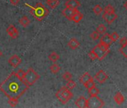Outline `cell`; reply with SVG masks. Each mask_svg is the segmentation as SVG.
Listing matches in <instances>:
<instances>
[{
	"label": "cell",
	"instance_id": "6da1fadb",
	"mask_svg": "<svg viewBox=\"0 0 127 108\" xmlns=\"http://www.w3.org/2000/svg\"><path fill=\"white\" fill-rule=\"evenodd\" d=\"M29 86L25 83L23 79L20 78L16 71L11 72L8 77L0 83L1 91L8 98H20L29 89Z\"/></svg>",
	"mask_w": 127,
	"mask_h": 108
},
{
	"label": "cell",
	"instance_id": "7a4b0ae2",
	"mask_svg": "<svg viewBox=\"0 0 127 108\" xmlns=\"http://www.w3.org/2000/svg\"><path fill=\"white\" fill-rule=\"evenodd\" d=\"M25 5L30 8V14L37 21H42L49 13L46 7L40 2L37 3L35 6H32L28 3H26Z\"/></svg>",
	"mask_w": 127,
	"mask_h": 108
},
{
	"label": "cell",
	"instance_id": "3957f363",
	"mask_svg": "<svg viewBox=\"0 0 127 108\" xmlns=\"http://www.w3.org/2000/svg\"><path fill=\"white\" fill-rule=\"evenodd\" d=\"M55 97L62 104H66L73 97V94L67 86H64L57 91Z\"/></svg>",
	"mask_w": 127,
	"mask_h": 108
},
{
	"label": "cell",
	"instance_id": "277c9868",
	"mask_svg": "<svg viewBox=\"0 0 127 108\" xmlns=\"http://www.w3.org/2000/svg\"><path fill=\"white\" fill-rule=\"evenodd\" d=\"M39 79L40 75L32 68H29L26 71V74L23 77V80L29 87L33 86Z\"/></svg>",
	"mask_w": 127,
	"mask_h": 108
},
{
	"label": "cell",
	"instance_id": "5b68a950",
	"mask_svg": "<svg viewBox=\"0 0 127 108\" xmlns=\"http://www.w3.org/2000/svg\"><path fill=\"white\" fill-rule=\"evenodd\" d=\"M104 106V101L97 95L91 96L88 99V107L100 108Z\"/></svg>",
	"mask_w": 127,
	"mask_h": 108
},
{
	"label": "cell",
	"instance_id": "8992f818",
	"mask_svg": "<svg viewBox=\"0 0 127 108\" xmlns=\"http://www.w3.org/2000/svg\"><path fill=\"white\" fill-rule=\"evenodd\" d=\"M92 50L95 53L96 56L97 57V59H99V61L102 60L108 55L109 51H110V50H103L99 44L95 46Z\"/></svg>",
	"mask_w": 127,
	"mask_h": 108
},
{
	"label": "cell",
	"instance_id": "52a82bcc",
	"mask_svg": "<svg viewBox=\"0 0 127 108\" xmlns=\"http://www.w3.org/2000/svg\"><path fill=\"white\" fill-rule=\"evenodd\" d=\"M77 9L76 8H71L69 7H66L64 9H63L62 11V14L67 19L72 20L73 17L74 16V14L77 12Z\"/></svg>",
	"mask_w": 127,
	"mask_h": 108
},
{
	"label": "cell",
	"instance_id": "ba28073f",
	"mask_svg": "<svg viewBox=\"0 0 127 108\" xmlns=\"http://www.w3.org/2000/svg\"><path fill=\"white\" fill-rule=\"evenodd\" d=\"M95 79L99 83H105L108 79V74L103 71V70H100L99 71L96 75H95Z\"/></svg>",
	"mask_w": 127,
	"mask_h": 108
},
{
	"label": "cell",
	"instance_id": "9c48e42d",
	"mask_svg": "<svg viewBox=\"0 0 127 108\" xmlns=\"http://www.w3.org/2000/svg\"><path fill=\"white\" fill-rule=\"evenodd\" d=\"M6 32L12 39H17L19 36V32L14 25H10L7 28Z\"/></svg>",
	"mask_w": 127,
	"mask_h": 108
},
{
	"label": "cell",
	"instance_id": "30bf717a",
	"mask_svg": "<svg viewBox=\"0 0 127 108\" xmlns=\"http://www.w3.org/2000/svg\"><path fill=\"white\" fill-rule=\"evenodd\" d=\"M102 18L104 19V20L108 23V24L112 23L117 18V15L114 13H111V14H108V13H105L104 12V14H102Z\"/></svg>",
	"mask_w": 127,
	"mask_h": 108
},
{
	"label": "cell",
	"instance_id": "8fae6325",
	"mask_svg": "<svg viewBox=\"0 0 127 108\" xmlns=\"http://www.w3.org/2000/svg\"><path fill=\"white\" fill-rule=\"evenodd\" d=\"M21 62H22V59L17 55H13L8 59V63L14 68L18 67L21 64Z\"/></svg>",
	"mask_w": 127,
	"mask_h": 108
},
{
	"label": "cell",
	"instance_id": "7c38bea8",
	"mask_svg": "<svg viewBox=\"0 0 127 108\" xmlns=\"http://www.w3.org/2000/svg\"><path fill=\"white\" fill-rule=\"evenodd\" d=\"M76 105L79 108H86L88 107V99L84 96H81L76 101Z\"/></svg>",
	"mask_w": 127,
	"mask_h": 108
},
{
	"label": "cell",
	"instance_id": "4fadbf2b",
	"mask_svg": "<svg viewBox=\"0 0 127 108\" xmlns=\"http://www.w3.org/2000/svg\"><path fill=\"white\" fill-rule=\"evenodd\" d=\"M113 42L114 41L111 39V35H109V34H105L104 33V35L100 38V43H102V44H104L107 46H109V47L112 44Z\"/></svg>",
	"mask_w": 127,
	"mask_h": 108
},
{
	"label": "cell",
	"instance_id": "5bb4252c",
	"mask_svg": "<svg viewBox=\"0 0 127 108\" xmlns=\"http://www.w3.org/2000/svg\"><path fill=\"white\" fill-rule=\"evenodd\" d=\"M64 5L66 7L77 9L81 5V4L78 0H67V2L64 3Z\"/></svg>",
	"mask_w": 127,
	"mask_h": 108
},
{
	"label": "cell",
	"instance_id": "9a60e30c",
	"mask_svg": "<svg viewBox=\"0 0 127 108\" xmlns=\"http://www.w3.org/2000/svg\"><path fill=\"white\" fill-rule=\"evenodd\" d=\"M67 44H68V47L70 49H72V50H76V49H77L80 46L79 41L77 39H76V38H71Z\"/></svg>",
	"mask_w": 127,
	"mask_h": 108
},
{
	"label": "cell",
	"instance_id": "2e32d148",
	"mask_svg": "<svg viewBox=\"0 0 127 108\" xmlns=\"http://www.w3.org/2000/svg\"><path fill=\"white\" fill-rule=\"evenodd\" d=\"M19 23L20 24L23 26V27H28L29 25L30 24L31 21L29 20V18L27 16H23L22 17L20 20H19Z\"/></svg>",
	"mask_w": 127,
	"mask_h": 108
},
{
	"label": "cell",
	"instance_id": "e0dca14e",
	"mask_svg": "<svg viewBox=\"0 0 127 108\" xmlns=\"http://www.w3.org/2000/svg\"><path fill=\"white\" fill-rule=\"evenodd\" d=\"M114 99L115 102H116L117 104H122L123 103L124 100H125L123 95L122 93L120 92H117L115 94V95H114Z\"/></svg>",
	"mask_w": 127,
	"mask_h": 108
},
{
	"label": "cell",
	"instance_id": "ac0fdd59",
	"mask_svg": "<svg viewBox=\"0 0 127 108\" xmlns=\"http://www.w3.org/2000/svg\"><path fill=\"white\" fill-rule=\"evenodd\" d=\"M91 79H93L92 77L89 74V73L86 72V73H85V74L80 77L79 81H80L81 83H82V84L84 85V84H85L88 81H89V80H91Z\"/></svg>",
	"mask_w": 127,
	"mask_h": 108
},
{
	"label": "cell",
	"instance_id": "d6986e66",
	"mask_svg": "<svg viewBox=\"0 0 127 108\" xmlns=\"http://www.w3.org/2000/svg\"><path fill=\"white\" fill-rule=\"evenodd\" d=\"M82 18H83V14H82L80 11H77V12H76V13L74 14V16L73 17L72 20H73L74 23H79V22L82 20Z\"/></svg>",
	"mask_w": 127,
	"mask_h": 108
},
{
	"label": "cell",
	"instance_id": "ffe728a7",
	"mask_svg": "<svg viewBox=\"0 0 127 108\" xmlns=\"http://www.w3.org/2000/svg\"><path fill=\"white\" fill-rule=\"evenodd\" d=\"M59 58H60L59 55L55 52H52L49 55V59L54 63H55L59 59Z\"/></svg>",
	"mask_w": 127,
	"mask_h": 108
},
{
	"label": "cell",
	"instance_id": "44dd1931",
	"mask_svg": "<svg viewBox=\"0 0 127 108\" xmlns=\"http://www.w3.org/2000/svg\"><path fill=\"white\" fill-rule=\"evenodd\" d=\"M46 3L50 8H55L59 5V0H46Z\"/></svg>",
	"mask_w": 127,
	"mask_h": 108
},
{
	"label": "cell",
	"instance_id": "7402d4cb",
	"mask_svg": "<svg viewBox=\"0 0 127 108\" xmlns=\"http://www.w3.org/2000/svg\"><path fill=\"white\" fill-rule=\"evenodd\" d=\"M49 70L52 74H57L61 70V67L59 66V65L54 63L49 67Z\"/></svg>",
	"mask_w": 127,
	"mask_h": 108
},
{
	"label": "cell",
	"instance_id": "603a6c76",
	"mask_svg": "<svg viewBox=\"0 0 127 108\" xmlns=\"http://www.w3.org/2000/svg\"><path fill=\"white\" fill-rule=\"evenodd\" d=\"M8 103L9 104V105L12 107H15L18 103H19V98H8Z\"/></svg>",
	"mask_w": 127,
	"mask_h": 108
},
{
	"label": "cell",
	"instance_id": "cb8c5ba5",
	"mask_svg": "<svg viewBox=\"0 0 127 108\" xmlns=\"http://www.w3.org/2000/svg\"><path fill=\"white\" fill-rule=\"evenodd\" d=\"M120 52L121 53L122 55H123V56L125 58L127 59V42L126 44H124L123 45H121V47L120 49Z\"/></svg>",
	"mask_w": 127,
	"mask_h": 108
},
{
	"label": "cell",
	"instance_id": "d4e9b609",
	"mask_svg": "<svg viewBox=\"0 0 127 108\" xmlns=\"http://www.w3.org/2000/svg\"><path fill=\"white\" fill-rule=\"evenodd\" d=\"M99 35H102L104 33H105L106 32V27L105 26V25L103 24H99L97 28H96V30Z\"/></svg>",
	"mask_w": 127,
	"mask_h": 108
},
{
	"label": "cell",
	"instance_id": "484cf974",
	"mask_svg": "<svg viewBox=\"0 0 127 108\" xmlns=\"http://www.w3.org/2000/svg\"><path fill=\"white\" fill-rule=\"evenodd\" d=\"M88 92L91 96H94V95H98L99 94V90L96 86H94L93 88L88 89Z\"/></svg>",
	"mask_w": 127,
	"mask_h": 108
},
{
	"label": "cell",
	"instance_id": "4316f807",
	"mask_svg": "<svg viewBox=\"0 0 127 108\" xmlns=\"http://www.w3.org/2000/svg\"><path fill=\"white\" fill-rule=\"evenodd\" d=\"M102 11H103V9H102V8L99 5H95V6L94 7V8H93V11L94 12V14H95L96 15H99V14L102 12Z\"/></svg>",
	"mask_w": 127,
	"mask_h": 108
},
{
	"label": "cell",
	"instance_id": "83f0119b",
	"mask_svg": "<svg viewBox=\"0 0 127 108\" xmlns=\"http://www.w3.org/2000/svg\"><path fill=\"white\" fill-rule=\"evenodd\" d=\"M104 12L105 13H108V14H111V13H114V8L112 5H108L104 8Z\"/></svg>",
	"mask_w": 127,
	"mask_h": 108
},
{
	"label": "cell",
	"instance_id": "f1b7e54d",
	"mask_svg": "<svg viewBox=\"0 0 127 108\" xmlns=\"http://www.w3.org/2000/svg\"><path fill=\"white\" fill-rule=\"evenodd\" d=\"M76 86V83L73 80H70L67 81V87L69 89H73Z\"/></svg>",
	"mask_w": 127,
	"mask_h": 108
},
{
	"label": "cell",
	"instance_id": "f546056e",
	"mask_svg": "<svg viewBox=\"0 0 127 108\" xmlns=\"http://www.w3.org/2000/svg\"><path fill=\"white\" fill-rule=\"evenodd\" d=\"M84 86H85V87L86 89H90L93 88L94 86H95V83H94V80L91 79V80H90L89 81H88L85 84H84Z\"/></svg>",
	"mask_w": 127,
	"mask_h": 108
},
{
	"label": "cell",
	"instance_id": "4dcf8cb0",
	"mask_svg": "<svg viewBox=\"0 0 127 108\" xmlns=\"http://www.w3.org/2000/svg\"><path fill=\"white\" fill-rule=\"evenodd\" d=\"M72 77H73V75L69 71H66L64 74L62 75V78L65 81H68L70 80H72Z\"/></svg>",
	"mask_w": 127,
	"mask_h": 108
},
{
	"label": "cell",
	"instance_id": "1f68e13d",
	"mask_svg": "<svg viewBox=\"0 0 127 108\" xmlns=\"http://www.w3.org/2000/svg\"><path fill=\"white\" fill-rule=\"evenodd\" d=\"M90 37L92 40L94 41H96L99 38V34L96 32V31H94L93 32L91 35H90Z\"/></svg>",
	"mask_w": 127,
	"mask_h": 108
},
{
	"label": "cell",
	"instance_id": "d6a6232c",
	"mask_svg": "<svg viewBox=\"0 0 127 108\" xmlns=\"http://www.w3.org/2000/svg\"><path fill=\"white\" fill-rule=\"evenodd\" d=\"M111 39H112V41L114 42V41H117L119 38H120V36H119V35L117 33V32H113L111 35Z\"/></svg>",
	"mask_w": 127,
	"mask_h": 108
},
{
	"label": "cell",
	"instance_id": "836d02e7",
	"mask_svg": "<svg viewBox=\"0 0 127 108\" xmlns=\"http://www.w3.org/2000/svg\"><path fill=\"white\" fill-rule=\"evenodd\" d=\"M88 56H89V57H90V59H91V60H96V59H97V57H96V54H95V53H94L93 50H91V51L88 53Z\"/></svg>",
	"mask_w": 127,
	"mask_h": 108
},
{
	"label": "cell",
	"instance_id": "e575fe53",
	"mask_svg": "<svg viewBox=\"0 0 127 108\" xmlns=\"http://www.w3.org/2000/svg\"><path fill=\"white\" fill-rule=\"evenodd\" d=\"M16 73H17V74L20 78H22V79H23V77H24V76H25V74H26V72H25L23 70H22V69H19Z\"/></svg>",
	"mask_w": 127,
	"mask_h": 108
},
{
	"label": "cell",
	"instance_id": "d590c367",
	"mask_svg": "<svg viewBox=\"0 0 127 108\" xmlns=\"http://www.w3.org/2000/svg\"><path fill=\"white\" fill-rule=\"evenodd\" d=\"M127 42V38L126 37H123L122 38H120V45H123L124 44H126Z\"/></svg>",
	"mask_w": 127,
	"mask_h": 108
},
{
	"label": "cell",
	"instance_id": "8d00e7d4",
	"mask_svg": "<svg viewBox=\"0 0 127 108\" xmlns=\"http://www.w3.org/2000/svg\"><path fill=\"white\" fill-rule=\"evenodd\" d=\"M20 2V0H11V3L13 5H17Z\"/></svg>",
	"mask_w": 127,
	"mask_h": 108
},
{
	"label": "cell",
	"instance_id": "74e56055",
	"mask_svg": "<svg viewBox=\"0 0 127 108\" xmlns=\"http://www.w3.org/2000/svg\"><path fill=\"white\" fill-rule=\"evenodd\" d=\"M124 7H125V8H126V9L127 10V1H126V2L124 4Z\"/></svg>",
	"mask_w": 127,
	"mask_h": 108
},
{
	"label": "cell",
	"instance_id": "f35d334b",
	"mask_svg": "<svg viewBox=\"0 0 127 108\" xmlns=\"http://www.w3.org/2000/svg\"><path fill=\"white\" fill-rule=\"evenodd\" d=\"M2 56V51L1 50H0V57H1Z\"/></svg>",
	"mask_w": 127,
	"mask_h": 108
}]
</instances>
